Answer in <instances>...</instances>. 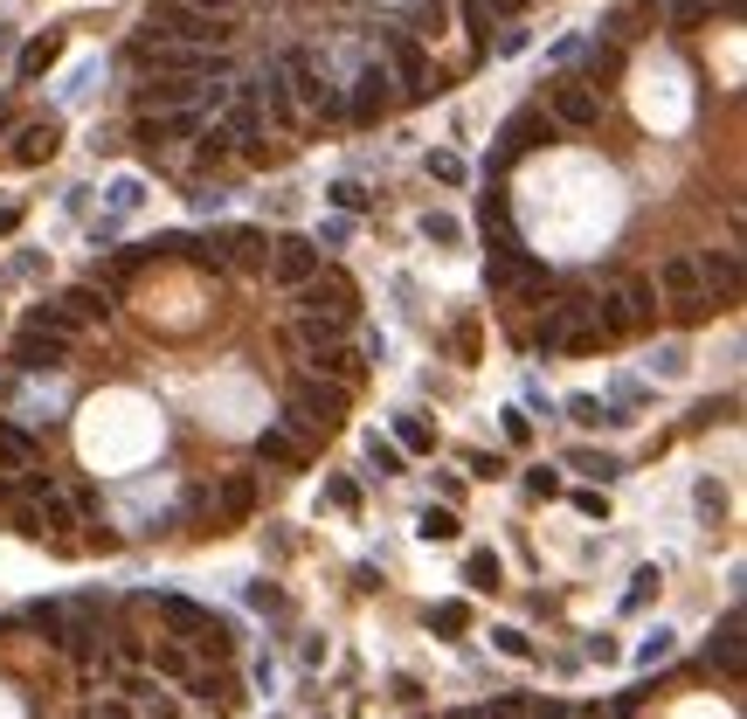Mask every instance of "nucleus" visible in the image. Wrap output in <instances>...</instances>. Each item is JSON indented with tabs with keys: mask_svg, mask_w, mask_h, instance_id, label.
Wrapping results in <instances>:
<instances>
[{
	"mask_svg": "<svg viewBox=\"0 0 747 719\" xmlns=\"http://www.w3.org/2000/svg\"><path fill=\"white\" fill-rule=\"evenodd\" d=\"M312 374H326V381H353V374H360V360H353V346H340V339H332V346H312Z\"/></svg>",
	"mask_w": 747,
	"mask_h": 719,
	"instance_id": "6ab92c4d",
	"label": "nucleus"
},
{
	"mask_svg": "<svg viewBox=\"0 0 747 719\" xmlns=\"http://www.w3.org/2000/svg\"><path fill=\"white\" fill-rule=\"evenodd\" d=\"M658 283H664L671 298H693V291H699V263H693V256H671L664 270H658Z\"/></svg>",
	"mask_w": 747,
	"mask_h": 719,
	"instance_id": "bb28decb",
	"label": "nucleus"
},
{
	"mask_svg": "<svg viewBox=\"0 0 747 719\" xmlns=\"http://www.w3.org/2000/svg\"><path fill=\"white\" fill-rule=\"evenodd\" d=\"M297 305L305 312H319V318H353V305H360V298H353V283H346V270H312L305 283H297Z\"/></svg>",
	"mask_w": 747,
	"mask_h": 719,
	"instance_id": "6e6552de",
	"label": "nucleus"
},
{
	"mask_svg": "<svg viewBox=\"0 0 747 719\" xmlns=\"http://www.w3.org/2000/svg\"><path fill=\"white\" fill-rule=\"evenodd\" d=\"M145 28H153V42H194V49H229L236 42L229 14L194 8V0H153V8H145Z\"/></svg>",
	"mask_w": 747,
	"mask_h": 719,
	"instance_id": "f257e3e1",
	"label": "nucleus"
},
{
	"mask_svg": "<svg viewBox=\"0 0 747 719\" xmlns=\"http://www.w3.org/2000/svg\"><path fill=\"white\" fill-rule=\"evenodd\" d=\"M8 118H14V111H8V104H0V125H8Z\"/></svg>",
	"mask_w": 747,
	"mask_h": 719,
	"instance_id": "4d7b16f0",
	"label": "nucleus"
},
{
	"mask_svg": "<svg viewBox=\"0 0 747 719\" xmlns=\"http://www.w3.org/2000/svg\"><path fill=\"white\" fill-rule=\"evenodd\" d=\"M277 70H284V84H291V104H319L326 118H340V111H346V98L319 77L312 49H284V55H277Z\"/></svg>",
	"mask_w": 747,
	"mask_h": 719,
	"instance_id": "7ed1b4c3",
	"label": "nucleus"
},
{
	"mask_svg": "<svg viewBox=\"0 0 747 719\" xmlns=\"http://www.w3.org/2000/svg\"><path fill=\"white\" fill-rule=\"evenodd\" d=\"M395 443L402 450H436V429H429L422 415H395Z\"/></svg>",
	"mask_w": 747,
	"mask_h": 719,
	"instance_id": "7c9ffc66",
	"label": "nucleus"
},
{
	"mask_svg": "<svg viewBox=\"0 0 747 719\" xmlns=\"http://www.w3.org/2000/svg\"><path fill=\"white\" fill-rule=\"evenodd\" d=\"M492 8H498V14H519V0H492Z\"/></svg>",
	"mask_w": 747,
	"mask_h": 719,
	"instance_id": "5fc2aeb1",
	"label": "nucleus"
},
{
	"mask_svg": "<svg viewBox=\"0 0 747 719\" xmlns=\"http://www.w3.org/2000/svg\"><path fill=\"white\" fill-rule=\"evenodd\" d=\"M699 283L720 298V305H734V298H740V256L734 250H706L699 256Z\"/></svg>",
	"mask_w": 747,
	"mask_h": 719,
	"instance_id": "4468645a",
	"label": "nucleus"
},
{
	"mask_svg": "<svg viewBox=\"0 0 747 719\" xmlns=\"http://www.w3.org/2000/svg\"><path fill=\"white\" fill-rule=\"evenodd\" d=\"M527 719H574V712H568V706H554V698H547V706H533Z\"/></svg>",
	"mask_w": 747,
	"mask_h": 719,
	"instance_id": "603ef678",
	"label": "nucleus"
},
{
	"mask_svg": "<svg viewBox=\"0 0 747 719\" xmlns=\"http://www.w3.org/2000/svg\"><path fill=\"white\" fill-rule=\"evenodd\" d=\"M484 712H492V719H527L533 706H527V698H498V706H484Z\"/></svg>",
	"mask_w": 747,
	"mask_h": 719,
	"instance_id": "de8ad7c7",
	"label": "nucleus"
},
{
	"mask_svg": "<svg viewBox=\"0 0 747 719\" xmlns=\"http://www.w3.org/2000/svg\"><path fill=\"white\" fill-rule=\"evenodd\" d=\"M706 657H713L720 671H740V609H726V622L713 630V643H706Z\"/></svg>",
	"mask_w": 747,
	"mask_h": 719,
	"instance_id": "4be33fe9",
	"label": "nucleus"
},
{
	"mask_svg": "<svg viewBox=\"0 0 747 719\" xmlns=\"http://www.w3.org/2000/svg\"><path fill=\"white\" fill-rule=\"evenodd\" d=\"M319 263H326V250H319L312 236H277V242H270V277L291 283V291H297L312 270H319Z\"/></svg>",
	"mask_w": 747,
	"mask_h": 719,
	"instance_id": "1a4fd4ad",
	"label": "nucleus"
},
{
	"mask_svg": "<svg viewBox=\"0 0 747 719\" xmlns=\"http://www.w3.org/2000/svg\"><path fill=\"white\" fill-rule=\"evenodd\" d=\"M346 111H353L360 125H374V118L388 111V70H381V63H367L360 77H353V98H346Z\"/></svg>",
	"mask_w": 747,
	"mask_h": 719,
	"instance_id": "ddd939ff",
	"label": "nucleus"
},
{
	"mask_svg": "<svg viewBox=\"0 0 747 719\" xmlns=\"http://www.w3.org/2000/svg\"><path fill=\"white\" fill-rule=\"evenodd\" d=\"M201 84L208 77H160L139 90V111H180V104H201Z\"/></svg>",
	"mask_w": 747,
	"mask_h": 719,
	"instance_id": "dca6fc26",
	"label": "nucleus"
},
{
	"mask_svg": "<svg viewBox=\"0 0 747 719\" xmlns=\"http://www.w3.org/2000/svg\"><path fill=\"white\" fill-rule=\"evenodd\" d=\"M574 505H582L588 519H609V499H603V491H574Z\"/></svg>",
	"mask_w": 747,
	"mask_h": 719,
	"instance_id": "a18cd8bd",
	"label": "nucleus"
},
{
	"mask_svg": "<svg viewBox=\"0 0 747 719\" xmlns=\"http://www.w3.org/2000/svg\"><path fill=\"white\" fill-rule=\"evenodd\" d=\"M429 630L464 636V630H471V609H464V602H443V609H429Z\"/></svg>",
	"mask_w": 747,
	"mask_h": 719,
	"instance_id": "f704fd0d",
	"label": "nucleus"
},
{
	"mask_svg": "<svg viewBox=\"0 0 747 719\" xmlns=\"http://www.w3.org/2000/svg\"><path fill=\"white\" fill-rule=\"evenodd\" d=\"M326 201L340 207V215H360V207H367V187H360V180H332V187H326Z\"/></svg>",
	"mask_w": 747,
	"mask_h": 719,
	"instance_id": "e433bc0d",
	"label": "nucleus"
},
{
	"mask_svg": "<svg viewBox=\"0 0 747 719\" xmlns=\"http://www.w3.org/2000/svg\"><path fill=\"white\" fill-rule=\"evenodd\" d=\"M0 464H8V470H28L35 464V437H28V429L0 422Z\"/></svg>",
	"mask_w": 747,
	"mask_h": 719,
	"instance_id": "a878e982",
	"label": "nucleus"
},
{
	"mask_svg": "<svg viewBox=\"0 0 747 719\" xmlns=\"http://www.w3.org/2000/svg\"><path fill=\"white\" fill-rule=\"evenodd\" d=\"M464 719H492V712H464Z\"/></svg>",
	"mask_w": 747,
	"mask_h": 719,
	"instance_id": "13d9d810",
	"label": "nucleus"
},
{
	"mask_svg": "<svg viewBox=\"0 0 747 719\" xmlns=\"http://www.w3.org/2000/svg\"><path fill=\"white\" fill-rule=\"evenodd\" d=\"M221 263H242V270H270V236H264V229H229V236H221Z\"/></svg>",
	"mask_w": 747,
	"mask_h": 719,
	"instance_id": "a211bd4d",
	"label": "nucleus"
},
{
	"mask_svg": "<svg viewBox=\"0 0 747 719\" xmlns=\"http://www.w3.org/2000/svg\"><path fill=\"white\" fill-rule=\"evenodd\" d=\"M194 8H215V14H221V8H229V0H194Z\"/></svg>",
	"mask_w": 747,
	"mask_h": 719,
	"instance_id": "6e6d98bb",
	"label": "nucleus"
},
{
	"mask_svg": "<svg viewBox=\"0 0 747 719\" xmlns=\"http://www.w3.org/2000/svg\"><path fill=\"white\" fill-rule=\"evenodd\" d=\"M367 464L381 470V478H402V443L395 437H367Z\"/></svg>",
	"mask_w": 747,
	"mask_h": 719,
	"instance_id": "c756f323",
	"label": "nucleus"
},
{
	"mask_svg": "<svg viewBox=\"0 0 747 719\" xmlns=\"http://www.w3.org/2000/svg\"><path fill=\"white\" fill-rule=\"evenodd\" d=\"M422 166H429V180H443V187H464V160H457V153H429Z\"/></svg>",
	"mask_w": 747,
	"mask_h": 719,
	"instance_id": "58836bf2",
	"label": "nucleus"
},
{
	"mask_svg": "<svg viewBox=\"0 0 747 719\" xmlns=\"http://www.w3.org/2000/svg\"><path fill=\"white\" fill-rule=\"evenodd\" d=\"M55 55H63V35H35V42L22 49V63H14V70H22V84L49 77V70H55Z\"/></svg>",
	"mask_w": 747,
	"mask_h": 719,
	"instance_id": "412c9836",
	"label": "nucleus"
},
{
	"mask_svg": "<svg viewBox=\"0 0 747 719\" xmlns=\"http://www.w3.org/2000/svg\"><path fill=\"white\" fill-rule=\"evenodd\" d=\"M554 118H547V111H540V104H527V111H512V118H506V131H498V139H506V146H498V160H492V174H498V166H506V160H519V153H540V146H554Z\"/></svg>",
	"mask_w": 747,
	"mask_h": 719,
	"instance_id": "0eeeda50",
	"label": "nucleus"
},
{
	"mask_svg": "<svg viewBox=\"0 0 747 719\" xmlns=\"http://www.w3.org/2000/svg\"><path fill=\"white\" fill-rule=\"evenodd\" d=\"M464 581H471V589H498L506 567H498V554H471V560H464Z\"/></svg>",
	"mask_w": 747,
	"mask_h": 719,
	"instance_id": "473e14b6",
	"label": "nucleus"
},
{
	"mask_svg": "<svg viewBox=\"0 0 747 719\" xmlns=\"http://www.w3.org/2000/svg\"><path fill=\"white\" fill-rule=\"evenodd\" d=\"M256 98L270 104V118H277V125H291V111H297V104H291V84H284V70H264V77H256Z\"/></svg>",
	"mask_w": 747,
	"mask_h": 719,
	"instance_id": "5701e85b",
	"label": "nucleus"
},
{
	"mask_svg": "<svg viewBox=\"0 0 747 719\" xmlns=\"http://www.w3.org/2000/svg\"><path fill=\"white\" fill-rule=\"evenodd\" d=\"M63 360H69V339H55L42 326H28L14 339V374H63Z\"/></svg>",
	"mask_w": 747,
	"mask_h": 719,
	"instance_id": "9d476101",
	"label": "nucleus"
},
{
	"mask_svg": "<svg viewBox=\"0 0 747 719\" xmlns=\"http://www.w3.org/2000/svg\"><path fill=\"white\" fill-rule=\"evenodd\" d=\"M616 70H623V49H603V42H595V49H588V70H582V84H588V90H603V84L616 77Z\"/></svg>",
	"mask_w": 747,
	"mask_h": 719,
	"instance_id": "cd10ccee",
	"label": "nucleus"
},
{
	"mask_svg": "<svg viewBox=\"0 0 747 719\" xmlns=\"http://www.w3.org/2000/svg\"><path fill=\"white\" fill-rule=\"evenodd\" d=\"M153 609L166 616V622H174V630L187 636V643H201V651H208V657H221V651H229V622H215L208 609H194V602H180V595H153Z\"/></svg>",
	"mask_w": 747,
	"mask_h": 719,
	"instance_id": "20e7f679",
	"label": "nucleus"
},
{
	"mask_svg": "<svg viewBox=\"0 0 747 719\" xmlns=\"http://www.w3.org/2000/svg\"><path fill=\"white\" fill-rule=\"evenodd\" d=\"M603 415H609V408L595 402V394H568V422H582V429H588V422H603Z\"/></svg>",
	"mask_w": 747,
	"mask_h": 719,
	"instance_id": "ea45409f",
	"label": "nucleus"
},
{
	"mask_svg": "<svg viewBox=\"0 0 747 719\" xmlns=\"http://www.w3.org/2000/svg\"><path fill=\"white\" fill-rule=\"evenodd\" d=\"M527 491H533V499H554V491H560V470H547V464L527 470Z\"/></svg>",
	"mask_w": 747,
	"mask_h": 719,
	"instance_id": "37998d69",
	"label": "nucleus"
},
{
	"mask_svg": "<svg viewBox=\"0 0 747 719\" xmlns=\"http://www.w3.org/2000/svg\"><path fill=\"white\" fill-rule=\"evenodd\" d=\"M422 236L451 250V242H464V222H457V215H436V207H429V215H422Z\"/></svg>",
	"mask_w": 747,
	"mask_h": 719,
	"instance_id": "c9c22d12",
	"label": "nucleus"
},
{
	"mask_svg": "<svg viewBox=\"0 0 747 719\" xmlns=\"http://www.w3.org/2000/svg\"><path fill=\"white\" fill-rule=\"evenodd\" d=\"M256 457L264 464H305V443H297L291 429H264V437H256Z\"/></svg>",
	"mask_w": 747,
	"mask_h": 719,
	"instance_id": "b1692460",
	"label": "nucleus"
},
{
	"mask_svg": "<svg viewBox=\"0 0 747 719\" xmlns=\"http://www.w3.org/2000/svg\"><path fill=\"white\" fill-rule=\"evenodd\" d=\"M291 408L305 415L319 437H332V429L346 422V388H340V381H326V374H312V381H291Z\"/></svg>",
	"mask_w": 747,
	"mask_h": 719,
	"instance_id": "39448f33",
	"label": "nucleus"
},
{
	"mask_svg": "<svg viewBox=\"0 0 747 719\" xmlns=\"http://www.w3.org/2000/svg\"><path fill=\"white\" fill-rule=\"evenodd\" d=\"M540 111H547L554 125H568V131H588L595 118H603V90H588L582 77H554V84H547V104H540Z\"/></svg>",
	"mask_w": 747,
	"mask_h": 719,
	"instance_id": "423d86ee",
	"label": "nucleus"
},
{
	"mask_svg": "<svg viewBox=\"0 0 747 719\" xmlns=\"http://www.w3.org/2000/svg\"><path fill=\"white\" fill-rule=\"evenodd\" d=\"M14 229H22V207H14V201H0V236H14Z\"/></svg>",
	"mask_w": 747,
	"mask_h": 719,
	"instance_id": "3c124183",
	"label": "nucleus"
},
{
	"mask_svg": "<svg viewBox=\"0 0 747 719\" xmlns=\"http://www.w3.org/2000/svg\"><path fill=\"white\" fill-rule=\"evenodd\" d=\"M650 589H658V567H644V575L630 581V609H644V602H650Z\"/></svg>",
	"mask_w": 747,
	"mask_h": 719,
	"instance_id": "c03bdc74",
	"label": "nucleus"
},
{
	"mask_svg": "<svg viewBox=\"0 0 747 719\" xmlns=\"http://www.w3.org/2000/svg\"><path fill=\"white\" fill-rule=\"evenodd\" d=\"M63 305H69V318H77V326H104V318H111V291H98V283H77Z\"/></svg>",
	"mask_w": 747,
	"mask_h": 719,
	"instance_id": "aec40b11",
	"label": "nucleus"
},
{
	"mask_svg": "<svg viewBox=\"0 0 747 719\" xmlns=\"http://www.w3.org/2000/svg\"><path fill=\"white\" fill-rule=\"evenodd\" d=\"M464 35L478 55H492V22H484V0H464Z\"/></svg>",
	"mask_w": 747,
	"mask_h": 719,
	"instance_id": "72a5a7b5",
	"label": "nucleus"
},
{
	"mask_svg": "<svg viewBox=\"0 0 747 719\" xmlns=\"http://www.w3.org/2000/svg\"><path fill=\"white\" fill-rule=\"evenodd\" d=\"M208 125L194 104H180V111H139V125H132V139L145 146H174V139H194V131Z\"/></svg>",
	"mask_w": 747,
	"mask_h": 719,
	"instance_id": "9b49d317",
	"label": "nucleus"
},
{
	"mask_svg": "<svg viewBox=\"0 0 747 719\" xmlns=\"http://www.w3.org/2000/svg\"><path fill=\"white\" fill-rule=\"evenodd\" d=\"M498 651H512V657H527L533 643H527V630H498Z\"/></svg>",
	"mask_w": 747,
	"mask_h": 719,
	"instance_id": "8fccbe9b",
	"label": "nucleus"
},
{
	"mask_svg": "<svg viewBox=\"0 0 747 719\" xmlns=\"http://www.w3.org/2000/svg\"><path fill=\"white\" fill-rule=\"evenodd\" d=\"M568 470H582V478H595V484H616V478H623V464H616L609 450H574Z\"/></svg>",
	"mask_w": 747,
	"mask_h": 719,
	"instance_id": "393cba45",
	"label": "nucleus"
},
{
	"mask_svg": "<svg viewBox=\"0 0 747 719\" xmlns=\"http://www.w3.org/2000/svg\"><path fill=\"white\" fill-rule=\"evenodd\" d=\"M506 437H512V443H527V437H533V422H527V408H506Z\"/></svg>",
	"mask_w": 747,
	"mask_h": 719,
	"instance_id": "49530a36",
	"label": "nucleus"
},
{
	"mask_svg": "<svg viewBox=\"0 0 747 719\" xmlns=\"http://www.w3.org/2000/svg\"><path fill=\"white\" fill-rule=\"evenodd\" d=\"M650 374H664V381H671V374H685V346H664V353H650Z\"/></svg>",
	"mask_w": 747,
	"mask_h": 719,
	"instance_id": "79ce46f5",
	"label": "nucleus"
},
{
	"mask_svg": "<svg viewBox=\"0 0 747 719\" xmlns=\"http://www.w3.org/2000/svg\"><path fill=\"white\" fill-rule=\"evenodd\" d=\"M8 49H14V28H8V22H0V55H8Z\"/></svg>",
	"mask_w": 747,
	"mask_h": 719,
	"instance_id": "864d4df0",
	"label": "nucleus"
},
{
	"mask_svg": "<svg viewBox=\"0 0 747 719\" xmlns=\"http://www.w3.org/2000/svg\"><path fill=\"white\" fill-rule=\"evenodd\" d=\"M55 146H63V118H35L14 139V166H42V160H55Z\"/></svg>",
	"mask_w": 747,
	"mask_h": 719,
	"instance_id": "2eb2a0df",
	"label": "nucleus"
},
{
	"mask_svg": "<svg viewBox=\"0 0 747 719\" xmlns=\"http://www.w3.org/2000/svg\"><path fill=\"white\" fill-rule=\"evenodd\" d=\"M637 657H644V665H658V657H671V630H658V636H650Z\"/></svg>",
	"mask_w": 747,
	"mask_h": 719,
	"instance_id": "09e8293b",
	"label": "nucleus"
},
{
	"mask_svg": "<svg viewBox=\"0 0 747 719\" xmlns=\"http://www.w3.org/2000/svg\"><path fill=\"white\" fill-rule=\"evenodd\" d=\"M139 201H145V187H139V180H118V187H111V215H132Z\"/></svg>",
	"mask_w": 747,
	"mask_h": 719,
	"instance_id": "a19ab883",
	"label": "nucleus"
},
{
	"mask_svg": "<svg viewBox=\"0 0 747 719\" xmlns=\"http://www.w3.org/2000/svg\"><path fill=\"white\" fill-rule=\"evenodd\" d=\"M588 318H595V332H630V326H644V318H650V283H644V277L609 283L603 298H588Z\"/></svg>",
	"mask_w": 747,
	"mask_h": 719,
	"instance_id": "f03ea898",
	"label": "nucleus"
},
{
	"mask_svg": "<svg viewBox=\"0 0 747 719\" xmlns=\"http://www.w3.org/2000/svg\"><path fill=\"white\" fill-rule=\"evenodd\" d=\"M215 513H221V526H242V519L256 513V478H250V470L221 478V491H215Z\"/></svg>",
	"mask_w": 747,
	"mask_h": 719,
	"instance_id": "f3484780",
	"label": "nucleus"
},
{
	"mask_svg": "<svg viewBox=\"0 0 747 719\" xmlns=\"http://www.w3.org/2000/svg\"><path fill=\"white\" fill-rule=\"evenodd\" d=\"M664 14H671V28H699L713 14V0H664Z\"/></svg>",
	"mask_w": 747,
	"mask_h": 719,
	"instance_id": "4c0bfd02",
	"label": "nucleus"
},
{
	"mask_svg": "<svg viewBox=\"0 0 747 719\" xmlns=\"http://www.w3.org/2000/svg\"><path fill=\"white\" fill-rule=\"evenodd\" d=\"M28 326H42V332H55V339H77V332H84L77 318H69V305H35Z\"/></svg>",
	"mask_w": 747,
	"mask_h": 719,
	"instance_id": "c85d7f7f",
	"label": "nucleus"
},
{
	"mask_svg": "<svg viewBox=\"0 0 747 719\" xmlns=\"http://www.w3.org/2000/svg\"><path fill=\"white\" fill-rule=\"evenodd\" d=\"M416 533H422V540H457V533H464V526H457V513H451V505H429V513H422V526H416Z\"/></svg>",
	"mask_w": 747,
	"mask_h": 719,
	"instance_id": "2f4dec72",
	"label": "nucleus"
},
{
	"mask_svg": "<svg viewBox=\"0 0 747 719\" xmlns=\"http://www.w3.org/2000/svg\"><path fill=\"white\" fill-rule=\"evenodd\" d=\"M388 55H395V77L408 84V98H429V55H422V42L416 35H388Z\"/></svg>",
	"mask_w": 747,
	"mask_h": 719,
	"instance_id": "f8f14e48",
	"label": "nucleus"
}]
</instances>
